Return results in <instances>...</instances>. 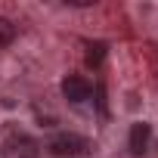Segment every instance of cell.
Here are the masks:
<instances>
[{"label": "cell", "mask_w": 158, "mask_h": 158, "mask_svg": "<svg viewBox=\"0 0 158 158\" xmlns=\"http://www.w3.org/2000/svg\"><path fill=\"white\" fill-rule=\"evenodd\" d=\"M47 149H50V155H56V158H71V155L87 152V139L77 136V133H59V136L50 139Z\"/></svg>", "instance_id": "2"}, {"label": "cell", "mask_w": 158, "mask_h": 158, "mask_svg": "<svg viewBox=\"0 0 158 158\" xmlns=\"http://www.w3.org/2000/svg\"><path fill=\"white\" fill-rule=\"evenodd\" d=\"M13 37H16V25L0 16V50H3L6 44H13Z\"/></svg>", "instance_id": "6"}, {"label": "cell", "mask_w": 158, "mask_h": 158, "mask_svg": "<svg viewBox=\"0 0 158 158\" xmlns=\"http://www.w3.org/2000/svg\"><path fill=\"white\" fill-rule=\"evenodd\" d=\"M106 50H109V47H106L102 40H90V44H87V65L99 68L102 59H106Z\"/></svg>", "instance_id": "5"}, {"label": "cell", "mask_w": 158, "mask_h": 158, "mask_svg": "<svg viewBox=\"0 0 158 158\" xmlns=\"http://www.w3.org/2000/svg\"><path fill=\"white\" fill-rule=\"evenodd\" d=\"M3 158H37V143L22 130H10L3 139Z\"/></svg>", "instance_id": "1"}, {"label": "cell", "mask_w": 158, "mask_h": 158, "mask_svg": "<svg viewBox=\"0 0 158 158\" xmlns=\"http://www.w3.org/2000/svg\"><path fill=\"white\" fill-rule=\"evenodd\" d=\"M62 96H65L68 102H84V99H90V81L81 77V74H68L65 81H62Z\"/></svg>", "instance_id": "3"}, {"label": "cell", "mask_w": 158, "mask_h": 158, "mask_svg": "<svg viewBox=\"0 0 158 158\" xmlns=\"http://www.w3.org/2000/svg\"><path fill=\"white\" fill-rule=\"evenodd\" d=\"M149 139H152V127H149L146 121H136V124L130 127V136H127V149H130V155H143L146 146H149Z\"/></svg>", "instance_id": "4"}]
</instances>
